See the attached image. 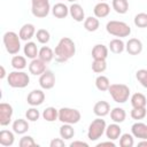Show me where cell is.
I'll use <instances>...</instances> for the list:
<instances>
[{
  "mask_svg": "<svg viewBox=\"0 0 147 147\" xmlns=\"http://www.w3.org/2000/svg\"><path fill=\"white\" fill-rule=\"evenodd\" d=\"M76 53V45L69 37H63L57 42L54 49V59L59 63H64L70 60Z\"/></svg>",
  "mask_w": 147,
  "mask_h": 147,
  "instance_id": "obj_1",
  "label": "cell"
},
{
  "mask_svg": "<svg viewBox=\"0 0 147 147\" xmlns=\"http://www.w3.org/2000/svg\"><path fill=\"white\" fill-rule=\"evenodd\" d=\"M106 30L109 34L118 37V38L129 37L131 33L130 25L122 21H109L106 25Z\"/></svg>",
  "mask_w": 147,
  "mask_h": 147,
  "instance_id": "obj_2",
  "label": "cell"
},
{
  "mask_svg": "<svg viewBox=\"0 0 147 147\" xmlns=\"http://www.w3.org/2000/svg\"><path fill=\"white\" fill-rule=\"evenodd\" d=\"M2 41H3L6 51L9 54H11V55L18 54V52L21 49V38L16 32L7 31L2 37Z\"/></svg>",
  "mask_w": 147,
  "mask_h": 147,
  "instance_id": "obj_3",
  "label": "cell"
},
{
  "mask_svg": "<svg viewBox=\"0 0 147 147\" xmlns=\"http://www.w3.org/2000/svg\"><path fill=\"white\" fill-rule=\"evenodd\" d=\"M7 82H8V85L13 88H24L30 84V77L26 72L16 70L8 74Z\"/></svg>",
  "mask_w": 147,
  "mask_h": 147,
  "instance_id": "obj_4",
  "label": "cell"
},
{
  "mask_svg": "<svg viewBox=\"0 0 147 147\" xmlns=\"http://www.w3.org/2000/svg\"><path fill=\"white\" fill-rule=\"evenodd\" d=\"M108 92L111 95L113 100L117 103L126 102L130 96V88L125 84H110Z\"/></svg>",
  "mask_w": 147,
  "mask_h": 147,
  "instance_id": "obj_5",
  "label": "cell"
},
{
  "mask_svg": "<svg viewBox=\"0 0 147 147\" xmlns=\"http://www.w3.org/2000/svg\"><path fill=\"white\" fill-rule=\"evenodd\" d=\"M107 127L106 121L102 119V117H98L95 119H93L91 122V124L88 125V130H87V138L91 141H95L99 138L102 137V134L105 133Z\"/></svg>",
  "mask_w": 147,
  "mask_h": 147,
  "instance_id": "obj_6",
  "label": "cell"
},
{
  "mask_svg": "<svg viewBox=\"0 0 147 147\" xmlns=\"http://www.w3.org/2000/svg\"><path fill=\"white\" fill-rule=\"evenodd\" d=\"M82 118V114L79 110L75 108L63 107L59 109V121L65 124H77Z\"/></svg>",
  "mask_w": 147,
  "mask_h": 147,
  "instance_id": "obj_7",
  "label": "cell"
},
{
  "mask_svg": "<svg viewBox=\"0 0 147 147\" xmlns=\"http://www.w3.org/2000/svg\"><path fill=\"white\" fill-rule=\"evenodd\" d=\"M49 0H31V11L37 18H44L49 14Z\"/></svg>",
  "mask_w": 147,
  "mask_h": 147,
  "instance_id": "obj_8",
  "label": "cell"
},
{
  "mask_svg": "<svg viewBox=\"0 0 147 147\" xmlns=\"http://www.w3.org/2000/svg\"><path fill=\"white\" fill-rule=\"evenodd\" d=\"M13 107L7 103V102H1L0 103V125L1 126H7L13 117Z\"/></svg>",
  "mask_w": 147,
  "mask_h": 147,
  "instance_id": "obj_9",
  "label": "cell"
},
{
  "mask_svg": "<svg viewBox=\"0 0 147 147\" xmlns=\"http://www.w3.org/2000/svg\"><path fill=\"white\" fill-rule=\"evenodd\" d=\"M39 85L42 90H51L55 85V76L53 71L46 70L44 74L40 75L39 77Z\"/></svg>",
  "mask_w": 147,
  "mask_h": 147,
  "instance_id": "obj_10",
  "label": "cell"
},
{
  "mask_svg": "<svg viewBox=\"0 0 147 147\" xmlns=\"http://www.w3.org/2000/svg\"><path fill=\"white\" fill-rule=\"evenodd\" d=\"M44 101H45V93L41 90H33L26 96V102L32 107L40 106Z\"/></svg>",
  "mask_w": 147,
  "mask_h": 147,
  "instance_id": "obj_11",
  "label": "cell"
},
{
  "mask_svg": "<svg viewBox=\"0 0 147 147\" xmlns=\"http://www.w3.org/2000/svg\"><path fill=\"white\" fill-rule=\"evenodd\" d=\"M29 71L31 75L40 76L41 74H44L46 71V63L44 61H41L39 57H36V59L31 60V62L29 63Z\"/></svg>",
  "mask_w": 147,
  "mask_h": 147,
  "instance_id": "obj_12",
  "label": "cell"
},
{
  "mask_svg": "<svg viewBox=\"0 0 147 147\" xmlns=\"http://www.w3.org/2000/svg\"><path fill=\"white\" fill-rule=\"evenodd\" d=\"M125 51L130 55H138L142 52V42L137 38H131L125 44Z\"/></svg>",
  "mask_w": 147,
  "mask_h": 147,
  "instance_id": "obj_13",
  "label": "cell"
},
{
  "mask_svg": "<svg viewBox=\"0 0 147 147\" xmlns=\"http://www.w3.org/2000/svg\"><path fill=\"white\" fill-rule=\"evenodd\" d=\"M131 133L133 134L134 138L141 139V140H147V124L137 122L131 126Z\"/></svg>",
  "mask_w": 147,
  "mask_h": 147,
  "instance_id": "obj_14",
  "label": "cell"
},
{
  "mask_svg": "<svg viewBox=\"0 0 147 147\" xmlns=\"http://www.w3.org/2000/svg\"><path fill=\"white\" fill-rule=\"evenodd\" d=\"M34 34H36V28L31 23H25L24 25H22V28L20 29V32H18L21 40H24V41H29L30 39L33 38Z\"/></svg>",
  "mask_w": 147,
  "mask_h": 147,
  "instance_id": "obj_15",
  "label": "cell"
},
{
  "mask_svg": "<svg viewBox=\"0 0 147 147\" xmlns=\"http://www.w3.org/2000/svg\"><path fill=\"white\" fill-rule=\"evenodd\" d=\"M69 14L76 22H83L85 20V11L79 3L74 2L69 7Z\"/></svg>",
  "mask_w": 147,
  "mask_h": 147,
  "instance_id": "obj_16",
  "label": "cell"
},
{
  "mask_svg": "<svg viewBox=\"0 0 147 147\" xmlns=\"http://www.w3.org/2000/svg\"><path fill=\"white\" fill-rule=\"evenodd\" d=\"M105 133H106V137L109 139V140H117V139H119V137H121V134H122V129H121V126H119V124L118 123H113V124H109L107 127H106V131H105Z\"/></svg>",
  "mask_w": 147,
  "mask_h": 147,
  "instance_id": "obj_17",
  "label": "cell"
},
{
  "mask_svg": "<svg viewBox=\"0 0 147 147\" xmlns=\"http://www.w3.org/2000/svg\"><path fill=\"white\" fill-rule=\"evenodd\" d=\"M109 48L103 44H96L92 48V57L93 60H106L108 57Z\"/></svg>",
  "mask_w": 147,
  "mask_h": 147,
  "instance_id": "obj_18",
  "label": "cell"
},
{
  "mask_svg": "<svg viewBox=\"0 0 147 147\" xmlns=\"http://www.w3.org/2000/svg\"><path fill=\"white\" fill-rule=\"evenodd\" d=\"M93 113L98 117H105L110 113V106L107 101H98L93 107Z\"/></svg>",
  "mask_w": 147,
  "mask_h": 147,
  "instance_id": "obj_19",
  "label": "cell"
},
{
  "mask_svg": "<svg viewBox=\"0 0 147 147\" xmlns=\"http://www.w3.org/2000/svg\"><path fill=\"white\" fill-rule=\"evenodd\" d=\"M93 13H94V16L98 17V18L107 17L109 15V13H110V6L105 1H100L99 3H96L94 6Z\"/></svg>",
  "mask_w": 147,
  "mask_h": 147,
  "instance_id": "obj_20",
  "label": "cell"
},
{
  "mask_svg": "<svg viewBox=\"0 0 147 147\" xmlns=\"http://www.w3.org/2000/svg\"><path fill=\"white\" fill-rule=\"evenodd\" d=\"M13 131L16 133V134H24L28 132L29 130V123L26 119H23V118H17L13 122Z\"/></svg>",
  "mask_w": 147,
  "mask_h": 147,
  "instance_id": "obj_21",
  "label": "cell"
},
{
  "mask_svg": "<svg viewBox=\"0 0 147 147\" xmlns=\"http://www.w3.org/2000/svg\"><path fill=\"white\" fill-rule=\"evenodd\" d=\"M15 133V132H14ZM9 130H1L0 131V145L3 147H9L15 141V136Z\"/></svg>",
  "mask_w": 147,
  "mask_h": 147,
  "instance_id": "obj_22",
  "label": "cell"
},
{
  "mask_svg": "<svg viewBox=\"0 0 147 147\" xmlns=\"http://www.w3.org/2000/svg\"><path fill=\"white\" fill-rule=\"evenodd\" d=\"M52 14L56 18H65L69 15V8L64 3L59 2L52 7Z\"/></svg>",
  "mask_w": 147,
  "mask_h": 147,
  "instance_id": "obj_23",
  "label": "cell"
},
{
  "mask_svg": "<svg viewBox=\"0 0 147 147\" xmlns=\"http://www.w3.org/2000/svg\"><path fill=\"white\" fill-rule=\"evenodd\" d=\"M23 52H24V55L28 57V59H36L38 57V53H39V49L36 45V42L33 41H26V44L24 45V48H23Z\"/></svg>",
  "mask_w": 147,
  "mask_h": 147,
  "instance_id": "obj_24",
  "label": "cell"
},
{
  "mask_svg": "<svg viewBox=\"0 0 147 147\" xmlns=\"http://www.w3.org/2000/svg\"><path fill=\"white\" fill-rule=\"evenodd\" d=\"M110 118L113 119V122L115 123H123L126 118V113L123 108L121 107H115L110 110Z\"/></svg>",
  "mask_w": 147,
  "mask_h": 147,
  "instance_id": "obj_25",
  "label": "cell"
},
{
  "mask_svg": "<svg viewBox=\"0 0 147 147\" xmlns=\"http://www.w3.org/2000/svg\"><path fill=\"white\" fill-rule=\"evenodd\" d=\"M108 46H109L108 48L110 49V52L114 54H121L125 49V44L121 38H115V39L110 40Z\"/></svg>",
  "mask_w": 147,
  "mask_h": 147,
  "instance_id": "obj_26",
  "label": "cell"
},
{
  "mask_svg": "<svg viewBox=\"0 0 147 147\" xmlns=\"http://www.w3.org/2000/svg\"><path fill=\"white\" fill-rule=\"evenodd\" d=\"M38 57L44 61L45 63H49L53 59H54V51L48 47V46H42L40 49H39V53H38Z\"/></svg>",
  "mask_w": 147,
  "mask_h": 147,
  "instance_id": "obj_27",
  "label": "cell"
},
{
  "mask_svg": "<svg viewBox=\"0 0 147 147\" xmlns=\"http://www.w3.org/2000/svg\"><path fill=\"white\" fill-rule=\"evenodd\" d=\"M99 26H100V22H99L98 17H95V16H88L84 20V28L88 32L96 31L99 29Z\"/></svg>",
  "mask_w": 147,
  "mask_h": 147,
  "instance_id": "obj_28",
  "label": "cell"
},
{
  "mask_svg": "<svg viewBox=\"0 0 147 147\" xmlns=\"http://www.w3.org/2000/svg\"><path fill=\"white\" fill-rule=\"evenodd\" d=\"M59 133H60V137H61L62 139L69 140V139L74 138V136H75V129L72 127V124L62 123V126L60 127Z\"/></svg>",
  "mask_w": 147,
  "mask_h": 147,
  "instance_id": "obj_29",
  "label": "cell"
},
{
  "mask_svg": "<svg viewBox=\"0 0 147 147\" xmlns=\"http://www.w3.org/2000/svg\"><path fill=\"white\" fill-rule=\"evenodd\" d=\"M147 103V99L142 93H134L131 96V105L133 108H140V107H146Z\"/></svg>",
  "mask_w": 147,
  "mask_h": 147,
  "instance_id": "obj_30",
  "label": "cell"
},
{
  "mask_svg": "<svg viewBox=\"0 0 147 147\" xmlns=\"http://www.w3.org/2000/svg\"><path fill=\"white\" fill-rule=\"evenodd\" d=\"M42 118L46 122H54L59 119V110L54 107H47L42 111Z\"/></svg>",
  "mask_w": 147,
  "mask_h": 147,
  "instance_id": "obj_31",
  "label": "cell"
},
{
  "mask_svg": "<svg viewBox=\"0 0 147 147\" xmlns=\"http://www.w3.org/2000/svg\"><path fill=\"white\" fill-rule=\"evenodd\" d=\"M111 6H113V9L117 14H125L129 10V2H127V0H113Z\"/></svg>",
  "mask_w": 147,
  "mask_h": 147,
  "instance_id": "obj_32",
  "label": "cell"
},
{
  "mask_svg": "<svg viewBox=\"0 0 147 147\" xmlns=\"http://www.w3.org/2000/svg\"><path fill=\"white\" fill-rule=\"evenodd\" d=\"M11 67L16 70H23L26 67V56H22V55H14L11 57Z\"/></svg>",
  "mask_w": 147,
  "mask_h": 147,
  "instance_id": "obj_33",
  "label": "cell"
},
{
  "mask_svg": "<svg viewBox=\"0 0 147 147\" xmlns=\"http://www.w3.org/2000/svg\"><path fill=\"white\" fill-rule=\"evenodd\" d=\"M95 86L99 91L101 92H105V91H108L109 86H110V82L108 79L107 76H103V75H100L95 78Z\"/></svg>",
  "mask_w": 147,
  "mask_h": 147,
  "instance_id": "obj_34",
  "label": "cell"
},
{
  "mask_svg": "<svg viewBox=\"0 0 147 147\" xmlns=\"http://www.w3.org/2000/svg\"><path fill=\"white\" fill-rule=\"evenodd\" d=\"M134 145L133 134L130 133H123L119 137V146L121 147H132Z\"/></svg>",
  "mask_w": 147,
  "mask_h": 147,
  "instance_id": "obj_35",
  "label": "cell"
},
{
  "mask_svg": "<svg viewBox=\"0 0 147 147\" xmlns=\"http://www.w3.org/2000/svg\"><path fill=\"white\" fill-rule=\"evenodd\" d=\"M36 38L40 44H47L51 40V34L46 29H39L36 32Z\"/></svg>",
  "mask_w": 147,
  "mask_h": 147,
  "instance_id": "obj_36",
  "label": "cell"
},
{
  "mask_svg": "<svg viewBox=\"0 0 147 147\" xmlns=\"http://www.w3.org/2000/svg\"><path fill=\"white\" fill-rule=\"evenodd\" d=\"M107 69L106 60H93L92 62V70L95 74H102Z\"/></svg>",
  "mask_w": 147,
  "mask_h": 147,
  "instance_id": "obj_37",
  "label": "cell"
},
{
  "mask_svg": "<svg viewBox=\"0 0 147 147\" xmlns=\"http://www.w3.org/2000/svg\"><path fill=\"white\" fill-rule=\"evenodd\" d=\"M134 25L138 28H147V13H139L134 16Z\"/></svg>",
  "mask_w": 147,
  "mask_h": 147,
  "instance_id": "obj_38",
  "label": "cell"
},
{
  "mask_svg": "<svg viewBox=\"0 0 147 147\" xmlns=\"http://www.w3.org/2000/svg\"><path fill=\"white\" fill-rule=\"evenodd\" d=\"M131 117L133 119H137V121H140L142 118L146 117L147 115V110H146V107H140V108H132L131 113H130Z\"/></svg>",
  "mask_w": 147,
  "mask_h": 147,
  "instance_id": "obj_39",
  "label": "cell"
},
{
  "mask_svg": "<svg viewBox=\"0 0 147 147\" xmlns=\"http://www.w3.org/2000/svg\"><path fill=\"white\" fill-rule=\"evenodd\" d=\"M25 117H26V119L30 121V122H36V121L39 119L40 113H39V110H38L37 108L31 107V108H29V109L25 111Z\"/></svg>",
  "mask_w": 147,
  "mask_h": 147,
  "instance_id": "obj_40",
  "label": "cell"
},
{
  "mask_svg": "<svg viewBox=\"0 0 147 147\" xmlns=\"http://www.w3.org/2000/svg\"><path fill=\"white\" fill-rule=\"evenodd\" d=\"M136 78L141 84L142 87L147 88V70L146 69H139L136 72Z\"/></svg>",
  "mask_w": 147,
  "mask_h": 147,
  "instance_id": "obj_41",
  "label": "cell"
},
{
  "mask_svg": "<svg viewBox=\"0 0 147 147\" xmlns=\"http://www.w3.org/2000/svg\"><path fill=\"white\" fill-rule=\"evenodd\" d=\"M20 147H34L38 146L31 136H23L18 141Z\"/></svg>",
  "mask_w": 147,
  "mask_h": 147,
  "instance_id": "obj_42",
  "label": "cell"
},
{
  "mask_svg": "<svg viewBox=\"0 0 147 147\" xmlns=\"http://www.w3.org/2000/svg\"><path fill=\"white\" fill-rule=\"evenodd\" d=\"M51 147H63L64 146V139L62 138H54L51 142H49Z\"/></svg>",
  "mask_w": 147,
  "mask_h": 147,
  "instance_id": "obj_43",
  "label": "cell"
},
{
  "mask_svg": "<svg viewBox=\"0 0 147 147\" xmlns=\"http://www.w3.org/2000/svg\"><path fill=\"white\" fill-rule=\"evenodd\" d=\"M77 146H84V147H88V144L85 142V141H80V140H76V141H72L70 144V147H77Z\"/></svg>",
  "mask_w": 147,
  "mask_h": 147,
  "instance_id": "obj_44",
  "label": "cell"
},
{
  "mask_svg": "<svg viewBox=\"0 0 147 147\" xmlns=\"http://www.w3.org/2000/svg\"><path fill=\"white\" fill-rule=\"evenodd\" d=\"M102 146H109V147H115V142L113 140H109V141H103V142H100L96 145V147H102Z\"/></svg>",
  "mask_w": 147,
  "mask_h": 147,
  "instance_id": "obj_45",
  "label": "cell"
},
{
  "mask_svg": "<svg viewBox=\"0 0 147 147\" xmlns=\"http://www.w3.org/2000/svg\"><path fill=\"white\" fill-rule=\"evenodd\" d=\"M6 77V70H5V67L3 65H1V74H0V78L1 79H3Z\"/></svg>",
  "mask_w": 147,
  "mask_h": 147,
  "instance_id": "obj_46",
  "label": "cell"
},
{
  "mask_svg": "<svg viewBox=\"0 0 147 147\" xmlns=\"http://www.w3.org/2000/svg\"><path fill=\"white\" fill-rule=\"evenodd\" d=\"M138 146H146L147 147V140H141L140 142H138Z\"/></svg>",
  "mask_w": 147,
  "mask_h": 147,
  "instance_id": "obj_47",
  "label": "cell"
},
{
  "mask_svg": "<svg viewBox=\"0 0 147 147\" xmlns=\"http://www.w3.org/2000/svg\"><path fill=\"white\" fill-rule=\"evenodd\" d=\"M67 1H70V2H76L77 0H67Z\"/></svg>",
  "mask_w": 147,
  "mask_h": 147,
  "instance_id": "obj_48",
  "label": "cell"
},
{
  "mask_svg": "<svg viewBox=\"0 0 147 147\" xmlns=\"http://www.w3.org/2000/svg\"><path fill=\"white\" fill-rule=\"evenodd\" d=\"M100 1H106V0H100Z\"/></svg>",
  "mask_w": 147,
  "mask_h": 147,
  "instance_id": "obj_49",
  "label": "cell"
}]
</instances>
